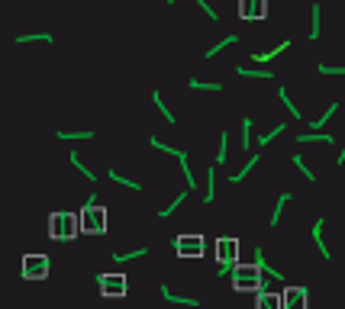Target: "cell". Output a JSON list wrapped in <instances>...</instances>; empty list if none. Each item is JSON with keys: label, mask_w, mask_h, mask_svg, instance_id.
Masks as SVG:
<instances>
[{"label": "cell", "mask_w": 345, "mask_h": 309, "mask_svg": "<svg viewBox=\"0 0 345 309\" xmlns=\"http://www.w3.org/2000/svg\"><path fill=\"white\" fill-rule=\"evenodd\" d=\"M68 158H71V164H74V167H78V171H81V174H84V178H87V181H97V174H94V171H91V167H87V164L81 161V152H68Z\"/></svg>", "instance_id": "29"}, {"label": "cell", "mask_w": 345, "mask_h": 309, "mask_svg": "<svg viewBox=\"0 0 345 309\" xmlns=\"http://www.w3.org/2000/svg\"><path fill=\"white\" fill-rule=\"evenodd\" d=\"M184 200H187V190H184V193H178V197L171 200V206H162V209H158V219H168V216H171V213H174V209L181 206Z\"/></svg>", "instance_id": "32"}, {"label": "cell", "mask_w": 345, "mask_h": 309, "mask_svg": "<svg viewBox=\"0 0 345 309\" xmlns=\"http://www.w3.org/2000/svg\"><path fill=\"white\" fill-rule=\"evenodd\" d=\"M297 142H300V145H306V142H326V145H332L335 136H332V132H300Z\"/></svg>", "instance_id": "19"}, {"label": "cell", "mask_w": 345, "mask_h": 309, "mask_svg": "<svg viewBox=\"0 0 345 309\" xmlns=\"http://www.w3.org/2000/svg\"><path fill=\"white\" fill-rule=\"evenodd\" d=\"M148 254V245H142V248H136V251H117V254H110V261H117V264H126V261H136V258H145Z\"/></svg>", "instance_id": "24"}, {"label": "cell", "mask_w": 345, "mask_h": 309, "mask_svg": "<svg viewBox=\"0 0 345 309\" xmlns=\"http://www.w3.org/2000/svg\"><path fill=\"white\" fill-rule=\"evenodd\" d=\"M197 7H200V10L207 13V16H210V20H213V23H219V13L213 10V7H210V0H197Z\"/></svg>", "instance_id": "38"}, {"label": "cell", "mask_w": 345, "mask_h": 309, "mask_svg": "<svg viewBox=\"0 0 345 309\" xmlns=\"http://www.w3.org/2000/svg\"><path fill=\"white\" fill-rule=\"evenodd\" d=\"M97 284H100V296H107V299H123L129 293V277L123 271L97 274Z\"/></svg>", "instance_id": "5"}, {"label": "cell", "mask_w": 345, "mask_h": 309, "mask_svg": "<svg viewBox=\"0 0 345 309\" xmlns=\"http://www.w3.org/2000/svg\"><path fill=\"white\" fill-rule=\"evenodd\" d=\"M52 274V258L46 251H26L20 258V277L23 280H32V284H39V280H46Z\"/></svg>", "instance_id": "4"}, {"label": "cell", "mask_w": 345, "mask_h": 309, "mask_svg": "<svg viewBox=\"0 0 345 309\" xmlns=\"http://www.w3.org/2000/svg\"><path fill=\"white\" fill-rule=\"evenodd\" d=\"M306 303H310V290L300 287V284H290L281 293V306L284 309H306Z\"/></svg>", "instance_id": "10"}, {"label": "cell", "mask_w": 345, "mask_h": 309, "mask_svg": "<svg viewBox=\"0 0 345 309\" xmlns=\"http://www.w3.org/2000/svg\"><path fill=\"white\" fill-rule=\"evenodd\" d=\"M55 136H58V142H81V139H94V129H78V132L58 129Z\"/></svg>", "instance_id": "21"}, {"label": "cell", "mask_w": 345, "mask_h": 309, "mask_svg": "<svg viewBox=\"0 0 345 309\" xmlns=\"http://www.w3.org/2000/svg\"><path fill=\"white\" fill-rule=\"evenodd\" d=\"M78 223H81V235H107L110 229V213L103 206H97V193L87 197V203L78 213Z\"/></svg>", "instance_id": "1"}, {"label": "cell", "mask_w": 345, "mask_h": 309, "mask_svg": "<svg viewBox=\"0 0 345 309\" xmlns=\"http://www.w3.org/2000/svg\"><path fill=\"white\" fill-rule=\"evenodd\" d=\"M316 71H320V74H332V77H345V65L332 68V65H326V61H320V65H316Z\"/></svg>", "instance_id": "36"}, {"label": "cell", "mask_w": 345, "mask_h": 309, "mask_svg": "<svg viewBox=\"0 0 345 309\" xmlns=\"http://www.w3.org/2000/svg\"><path fill=\"white\" fill-rule=\"evenodd\" d=\"M236 39H239L236 32H229V36H223V39H219V42H216V46L210 49V52H203V58H207V61H213V58H216V55H219V52H223L226 46H236Z\"/></svg>", "instance_id": "22"}, {"label": "cell", "mask_w": 345, "mask_h": 309, "mask_svg": "<svg viewBox=\"0 0 345 309\" xmlns=\"http://www.w3.org/2000/svg\"><path fill=\"white\" fill-rule=\"evenodd\" d=\"M252 126H255L252 116H245V119H242V148H245V152L252 148Z\"/></svg>", "instance_id": "34"}, {"label": "cell", "mask_w": 345, "mask_h": 309, "mask_svg": "<svg viewBox=\"0 0 345 309\" xmlns=\"http://www.w3.org/2000/svg\"><path fill=\"white\" fill-rule=\"evenodd\" d=\"M16 42H20V46H26V42H46V46H52L55 36H52V32H23V36H16Z\"/></svg>", "instance_id": "23"}, {"label": "cell", "mask_w": 345, "mask_h": 309, "mask_svg": "<svg viewBox=\"0 0 345 309\" xmlns=\"http://www.w3.org/2000/svg\"><path fill=\"white\" fill-rule=\"evenodd\" d=\"M294 164H297V171H300V174H303V178H306L310 184H316V174H313V171H310V164L303 161V155H294Z\"/></svg>", "instance_id": "35"}, {"label": "cell", "mask_w": 345, "mask_h": 309, "mask_svg": "<svg viewBox=\"0 0 345 309\" xmlns=\"http://www.w3.org/2000/svg\"><path fill=\"white\" fill-rule=\"evenodd\" d=\"M284 129H287V126H284V122H278V126H274L271 132H264V136H258V145H261V148H264V145H271V142H274V139H278V136H281V132H284Z\"/></svg>", "instance_id": "33"}, {"label": "cell", "mask_w": 345, "mask_h": 309, "mask_svg": "<svg viewBox=\"0 0 345 309\" xmlns=\"http://www.w3.org/2000/svg\"><path fill=\"white\" fill-rule=\"evenodd\" d=\"M174 251H178V258H203V251H207V238L200 232H181L174 238Z\"/></svg>", "instance_id": "6"}, {"label": "cell", "mask_w": 345, "mask_h": 309, "mask_svg": "<svg viewBox=\"0 0 345 309\" xmlns=\"http://www.w3.org/2000/svg\"><path fill=\"white\" fill-rule=\"evenodd\" d=\"M255 264L264 271V277H274V280H284V274H281L278 268H271L268 261H264V251H261V245H255Z\"/></svg>", "instance_id": "16"}, {"label": "cell", "mask_w": 345, "mask_h": 309, "mask_svg": "<svg viewBox=\"0 0 345 309\" xmlns=\"http://www.w3.org/2000/svg\"><path fill=\"white\" fill-rule=\"evenodd\" d=\"M229 280H233V290L236 293H249V290H258L264 287V271L258 268V264H233L229 268Z\"/></svg>", "instance_id": "3"}, {"label": "cell", "mask_w": 345, "mask_h": 309, "mask_svg": "<svg viewBox=\"0 0 345 309\" xmlns=\"http://www.w3.org/2000/svg\"><path fill=\"white\" fill-rule=\"evenodd\" d=\"M148 145H152V148H162V152H168V155H174V158H178V164H181V171H184V181H187V190H194V187L200 184V181H194V171H190V164H187V155H184L181 148L162 145V139H155V136L148 139Z\"/></svg>", "instance_id": "8"}, {"label": "cell", "mask_w": 345, "mask_h": 309, "mask_svg": "<svg viewBox=\"0 0 345 309\" xmlns=\"http://www.w3.org/2000/svg\"><path fill=\"white\" fill-rule=\"evenodd\" d=\"M152 103L158 107V113L165 116V122H168V126H178V116H174V113L168 110V103L162 100V91H152Z\"/></svg>", "instance_id": "20"}, {"label": "cell", "mask_w": 345, "mask_h": 309, "mask_svg": "<svg viewBox=\"0 0 345 309\" xmlns=\"http://www.w3.org/2000/svg\"><path fill=\"white\" fill-rule=\"evenodd\" d=\"M162 299H168V303H181V306H190V309H197V306H200V299H197V296H174L168 284H162Z\"/></svg>", "instance_id": "15"}, {"label": "cell", "mask_w": 345, "mask_h": 309, "mask_svg": "<svg viewBox=\"0 0 345 309\" xmlns=\"http://www.w3.org/2000/svg\"><path fill=\"white\" fill-rule=\"evenodd\" d=\"M278 97H281V103H284V107L290 110V116H294V119H303V113H300V107H297V103H290V94H287V87H281V91H278Z\"/></svg>", "instance_id": "31"}, {"label": "cell", "mask_w": 345, "mask_h": 309, "mask_svg": "<svg viewBox=\"0 0 345 309\" xmlns=\"http://www.w3.org/2000/svg\"><path fill=\"white\" fill-rule=\"evenodd\" d=\"M323 226H326V219L320 216V219L313 223V229H310V235H313L316 248H320V258H323V261H332V251H329V245H326V238H323Z\"/></svg>", "instance_id": "11"}, {"label": "cell", "mask_w": 345, "mask_h": 309, "mask_svg": "<svg viewBox=\"0 0 345 309\" xmlns=\"http://www.w3.org/2000/svg\"><path fill=\"white\" fill-rule=\"evenodd\" d=\"M107 178H110V181H117L120 187H129V190H136V193L142 190V184H139V181H129V178H123V174L117 171V167H110V171H107Z\"/></svg>", "instance_id": "27"}, {"label": "cell", "mask_w": 345, "mask_h": 309, "mask_svg": "<svg viewBox=\"0 0 345 309\" xmlns=\"http://www.w3.org/2000/svg\"><path fill=\"white\" fill-rule=\"evenodd\" d=\"M335 164H339V167L345 164V145H342V152H339V155H335Z\"/></svg>", "instance_id": "39"}, {"label": "cell", "mask_w": 345, "mask_h": 309, "mask_svg": "<svg viewBox=\"0 0 345 309\" xmlns=\"http://www.w3.org/2000/svg\"><path fill=\"white\" fill-rule=\"evenodd\" d=\"M213 164L207 167V193H203V206H213V197H216V190H213Z\"/></svg>", "instance_id": "30"}, {"label": "cell", "mask_w": 345, "mask_h": 309, "mask_svg": "<svg viewBox=\"0 0 345 309\" xmlns=\"http://www.w3.org/2000/svg\"><path fill=\"white\" fill-rule=\"evenodd\" d=\"M229 158V132H219V155H216V161L223 164Z\"/></svg>", "instance_id": "37"}, {"label": "cell", "mask_w": 345, "mask_h": 309, "mask_svg": "<svg viewBox=\"0 0 345 309\" xmlns=\"http://www.w3.org/2000/svg\"><path fill=\"white\" fill-rule=\"evenodd\" d=\"M236 74H239V77H264V81L274 77L268 68H245V65H236Z\"/></svg>", "instance_id": "28"}, {"label": "cell", "mask_w": 345, "mask_h": 309, "mask_svg": "<svg viewBox=\"0 0 345 309\" xmlns=\"http://www.w3.org/2000/svg\"><path fill=\"white\" fill-rule=\"evenodd\" d=\"M335 110H339V103H329V107L323 110V116H316L313 122H310V129H326V126H329V119L335 116Z\"/></svg>", "instance_id": "25"}, {"label": "cell", "mask_w": 345, "mask_h": 309, "mask_svg": "<svg viewBox=\"0 0 345 309\" xmlns=\"http://www.w3.org/2000/svg\"><path fill=\"white\" fill-rule=\"evenodd\" d=\"M287 49H290V42L284 39V42H281V46H274L271 52H252V58L258 61V65H268V61H274V58L281 55V52H287Z\"/></svg>", "instance_id": "18"}, {"label": "cell", "mask_w": 345, "mask_h": 309, "mask_svg": "<svg viewBox=\"0 0 345 309\" xmlns=\"http://www.w3.org/2000/svg\"><path fill=\"white\" fill-rule=\"evenodd\" d=\"M290 200H294V193H290V190L281 193L278 203H274V209H271V216H268V226H278V223H281V213H284V206H287Z\"/></svg>", "instance_id": "17"}, {"label": "cell", "mask_w": 345, "mask_h": 309, "mask_svg": "<svg viewBox=\"0 0 345 309\" xmlns=\"http://www.w3.org/2000/svg\"><path fill=\"white\" fill-rule=\"evenodd\" d=\"M320 32H323V7L313 4L310 7V42L320 39Z\"/></svg>", "instance_id": "13"}, {"label": "cell", "mask_w": 345, "mask_h": 309, "mask_svg": "<svg viewBox=\"0 0 345 309\" xmlns=\"http://www.w3.org/2000/svg\"><path fill=\"white\" fill-rule=\"evenodd\" d=\"M255 164H258V155H249V161H245L242 167H239L236 174H229L226 181H229V184H236V187H239V184H242V181H245V178H249V174L255 171Z\"/></svg>", "instance_id": "14"}, {"label": "cell", "mask_w": 345, "mask_h": 309, "mask_svg": "<svg viewBox=\"0 0 345 309\" xmlns=\"http://www.w3.org/2000/svg\"><path fill=\"white\" fill-rule=\"evenodd\" d=\"M239 20L245 23L268 20V0H239Z\"/></svg>", "instance_id": "9"}, {"label": "cell", "mask_w": 345, "mask_h": 309, "mask_svg": "<svg viewBox=\"0 0 345 309\" xmlns=\"http://www.w3.org/2000/svg\"><path fill=\"white\" fill-rule=\"evenodd\" d=\"M187 87H190V91H210V94L223 91V84H216V81H197V77H187Z\"/></svg>", "instance_id": "26"}, {"label": "cell", "mask_w": 345, "mask_h": 309, "mask_svg": "<svg viewBox=\"0 0 345 309\" xmlns=\"http://www.w3.org/2000/svg\"><path fill=\"white\" fill-rule=\"evenodd\" d=\"M165 4H178V0H165Z\"/></svg>", "instance_id": "40"}, {"label": "cell", "mask_w": 345, "mask_h": 309, "mask_svg": "<svg viewBox=\"0 0 345 309\" xmlns=\"http://www.w3.org/2000/svg\"><path fill=\"white\" fill-rule=\"evenodd\" d=\"M78 235H81L78 213H71V209H55L49 216V238L52 242H74Z\"/></svg>", "instance_id": "2"}, {"label": "cell", "mask_w": 345, "mask_h": 309, "mask_svg": "<svg viewBox=\"0 0 345 309\" xmlns=\"http://www.w3.org/2000/svg\"><path fill=\"white\" fill-rule=\"evenodd\" d=\"M213 258L219 261V268H229V264L239 261V238L233 235H223L213 242Z\"/></svg>", "instance_id": "7"}, {"label": "cell", "mask_w": 345, "mask_h": 309, "mask_svg": "<svg viewBox=\"0 0 345 309\" xmlns=\"http://www.w3.org/2000/svg\"><path fill=\"white\" fill-rule=\"evenodd\" d=\"M255 309H281V293H268L264 287H258L255 290Z\"/></svg>", "instance_id": "12"}]
</instances>
